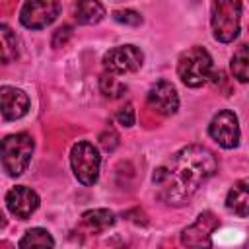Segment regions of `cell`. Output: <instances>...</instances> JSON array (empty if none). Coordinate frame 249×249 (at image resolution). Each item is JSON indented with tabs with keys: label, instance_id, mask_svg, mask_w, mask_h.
<instances>
[{
	"label": "cell",
	"instance_id": "obj_11",
	"mask_svg": "<svg viewBox=\"0 0 249 249\" xmlns=\"http://www.w3.org/2000/svg\"><path fill=\"white\" fill-rule=\"evenodd\" d=\"M6 208L19 220H27L39 208V195L29 187H14L6 193Z\"/></svg>",
	"mask_w": 249,
	"mask_h": 249
},
{
	"label": "cell",
	"instance_id": "obj_10",
	"mask_svg": "<svg viewBox=\"0 0 249 249\" xmlns=\"http://www.w3.org/2000/svg\"><path fill=\"white\" fill-rule=\"evenodd\" d=\"M148 107L158 111L160 115H173L179 109V95L171 82L160 80L156 82L148 91Z\"/></svg>",
	"mask_w": 249,
	"mask_h": 249
},
{
	"label": "cell",
	"instance_id": "obj_13",
	"mask_svg": "<svg viewBox=\"0 0 249 249\" xmlns=\"http://www.w3.org/2000/svg\"><path fill=\"white\" fill-rule=\"evenodd\" d=\"M226 208L239 218L249 216V177L239 179L231 185L226 195Z\"/></svg>",
	"mask_w": 249,
	"mask_h": 249
},
{
	"label": "cell",
	"instance_id": "obj_1",
	"mask_svg": "<svg viewBox=\"0 0 249 249\" xmlns=\"http://www.w3.org/2000/svg\"><path fill=\"white\" fill-rule=\"evenodd\" d=\"M216 156L208 148L193 144L181 148L161 163L154 171L152 181L161 202L169 206H183L216 173Z\"/></svg>",
	"mask_w": 249,
	"mask_h": 249
},
{
	"label": "cell",
	"instance_id": "obj_7",
	"mask_svg": "<svg viewBox=\"0 0 249 249\" xmlns=\"http://www.w3.org/2000/svg\"><path fill=\"white\" fill-rule=\"evenodd\" d=\"M144 62V54L138 47L134 45H121V47H113L103 54V66L107 72L111 74H130L140 70Z\"/></svg>",
	"mask_w": 249,
	"mask_h": 249
},
{
	"label": "cell",
	"instance_id": "obj_6",
	"mask_svg": "<svg viewBox=\"0 0 249 249\" xmlns=\"http://www.w3.org/2000/svg\"><path fill=\"white\" fill-rule=\"evenodd\" d=\"M60 14L58 0H25L19 12V21L27 29H43Z\"/></svg>",
	"mask_w": 249,
	"mask_h": 249
},
{
	"label": "cell",
	"instance_id": "obj_20",
	"mask_svg": "<svg viewBox=\"0 0 249 249\" xmlns=\"http://www.w3.org/2000/svg\"><path fill=\"white\" fill-rule=\"evenodd\" d=\"M113 19L119 23H124V25H132V27L142 23V16L134 10H117V12H113Z\"/></svg>",
	"mask_w": 249,
	"mask_h": 249
},
{
	"label": "cell",
	"instance_id": "obj_14",
	"mask_svg": "<svg viewBox=\"0 0 249 249\" xmlns=\"http://www.w3.org/2000/svg\"><path fill=\"white\" fill-rule=\"evenodd\" d=\"M74 18L82 25H93L105 18V8L99 0H76Z\"/></svg>",
	"mask_w": 249,
	"mask_h": 249
},
{
	"label": "cell",
	"instance_id": "obj_17",
	"mask_svg": "<svg viewBox=\"0 0 249 249\" xmlns=\"http://www.w3.org/2000/svg\"><path fill=\"white\" fill-rule=\"evenodd\" d=\"M21 249L25 247H53L54 245V239L51 237V233L43 228H31L25 231V235L19 239L18 243Z\"/></svg>",
	"mask_w": 249,
	"mask_h": 249
},
{
	"label": "cell",
	"instance_id": "obj_19",
	"mask_svg": "<svg viewBox=\"0 0 249 249\" xmlns=\"http://www.w3.org/2000/svg\"><path fill=\"white\" fill-rule=\"evenodd\" d=\"M0 39H2V49H0L2 51V62L8 64L18 56V41H16V35L12 33V29L8 25L0 27Z\"/></svg>",
	"mask_w": 249,
	"mask_h": 249
},
{
	"label": "cell",
	"instance_id": "obj_21",
	"mask_svg": "<svg viewBox=\"0 0 249 249\" xmlns=\"http://www.w3.org/2000/svg\"><path fill=\"white\" fill-rule=\"evenodd\" d=\"M115 119H117V123L123 124V126H132L134 121H136V117H134V107H132L130 103H126L124 107L119 109V113H117Z\"/></svg>",
	"mask_w": 249,
	"mask_h": 249
},
{
	"label": "cell",
	"instance_id": "obj_2",
	"mask_svg": "<svg viewBox=\"0 0 249 249\" xmlns=\"http://www.w3.org/2000/svg\"><path fill=\"white\" fill-rule=\"evenodd\" d=\"M241 0H212L210 25L212 35L220 43H231L239 35Z\"/></svg>",
	"mask_w": 249,
	"mask_h": 249
},
{
	"label": "cell",
	"instance_id": "obj_12",
	"mask_svg": "<svg viewBox=\"0 0 249 249\" xmlns=\"http://www.w3.org/2000/svg\"><path fill=\"white\" fill-rule=\"evenodd\" d=\"M0 101H2V119L4 121L21 119L29 111V97L19 88L2 86V89H0Z\"/></svg>",
	"mask_w": 249,
	"mask_h": 249
},
{
	"label": "cell",
	"instance_id": "obj_15",
	"mask_svg": "<svg viewBox=\"0 0 249 249\" xmlns=\"http://www.w3.org/2000/svg\"><path fill=\"white\" fill-rule=\"evenodd\" d=\"M115 224V214L105 208H93L82 214V226L89 233H101Z\"/></svg>",
	"mask_w": 249,
	"mask_h": 249
},
{
	"label": "cell",
	"instance_id": "obj_16",
	"mask_svg": "<svg viewBox=\"0 0 249 249\" xmlns=\"http://www.w3.org/2000/svg\"><path fill=\"white\" fill-rule=\"evenodd\" d=\"M230 70L237 82H249V45H243L233 53Z\"/></svg>",
	"mask_w": 249,
	"mask_h": 249
},
{
	"label": "cell",
	"instance_id": "obj_5",
	"mask_svg": "<svg viewBox=\"0 0 249 249\" xmlns=\"http://www.w3.org/2000/svg\"><path fill=\"white\" fill-rule=\"evenodd\" d=\"M70 165H72L76 179L82 185L91 187L97 183V177H99L101 156L91 142L78 140L70 150Z\"/></svg>",
	"mask_w": 249,
	"mask_h": 249
},
{
	"label": "cell",
	"instance_id": "obj_4",
	"mask_svg": "<svg viewBox=\"0 0 249 249\" xmlns=\"http://www.w3.org/2000/svg\"><path fill=\"white\" fill-rule=\"evenodd\" d=\"M35 142L27 132L10 134L2 140V167L10 177L21 175L33 156Z\"/></svg>",
	"mask_w": 249,
	"mask_h": 249
},
{
	"label": "cell",
	"instance_id": "obj_8",
	"mask_svg": "<svg viewBox=\"0 0 249 249\" xmlns=\"http://www.w3.org/2000/svg\"><path fill=\"white\" fill-rule=\"evenodd\" d=\"M208 134L216 144H220L226 150L237 148V144H239V121H237L235 113L230 109L218 111L208 124Z\"/></svg>",
	"mask_w": 249,
	"mask_h": 249
},
{
	"label": "cell",
	"instance_id": "obj_22",
	"mask_svg": "<svg viewBox=\"0 0 249 249\" xmlns=\"http://www.w3.org/2000/svg\"><path fill=\"white\" fill-rule=\"evenodd\" d=\"M70 37H72V27H70V25L58 27V29L54 31V35H53V47H64Z\"/></svg>",
	"mask_w": 249,
	"mask_h": 249
},
{
	"label": "cell",
	"instance_id": "obj_18",
	"mask_svg": "<svg viewBox=\"0 0 249 249\" xmlns=\"http://www.w3.org/2000/svg\"><path fill=\"white\" fill-rule=\"evenodd\" d=\"M99 89L105 97H111V99H117V97H123L124 91H126V84L121 82L117 78V74H111L105 70V74H101L99 78Z\"/></svg>",
	"mask_w": 249,
	"mask_h": 249
},
{
	"label": "cell",
	"instance_id": "obj_3",
	"mask_svg": "<svg viewBox=\"0 0 249 249\" xmlns=\"http://www.w3.org/2000/svg\"><path fill=\"white\" fill-rule=\"evenodd\" d=\"M212 56L202 47H191L181 53L177 60V74L189 88H200L212 76Z\"/></svg>",
	"mask_w": 249,
	"mask_h": 249
},
{
	"label": "cell",
	"instance_id": "obj_23",
	"mask_svg": "<svg viewBox=\"0 0 249 249\" xmlns=\"http://www.w3.org/2000/svg\"><path fill=\"white\" fill-rule=\"evenodd\" d=\"M99 142H101V146H103L107 152H113L115 146L119 144V136H117L115 130H105V132L99 136Z\"/></svg>",
	"mask_w": 249,
	"mask_h": 249
},
{
	"label": "cell",
	"instance_id": "obj_9",
	"mask_svg": "<svg viewBox=\"0 0 249 249\" xmlns=\"http://www.w3.org/2000/svg\"><path fill=\"white\" fill-rule=\"evenodd\" d=\"M218 226H220V220L216 218V214H212L210 210L200 212L196 220L183 230L181 243L187 247H210L212 235L218 230Z\"/></svg>",
	"mask_w": 249,
	"mask_h": 249
}]
</instances>
